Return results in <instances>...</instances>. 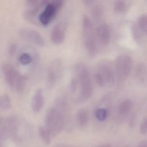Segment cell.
I'll list each match as a JSON object with an SVG mask.
<instances>
[{
  "instance_id": "1",
  "label": "cell",
  "mask_w": 147,
  "mask_h": 147,
  "mask_svg": "<svg viewBox=\"0 0 147 147\" xmlns=\"http://www.w3.org/2000/svg\"><path fill=\"white\" fill-rule=\"evenodd\" d=\"M82 34L84 48L90 56H94L98 51V41L95 29L91 19L86 15L82 18Z\"/></svg>"
},
{
  "instance_id": "2",
  "label": "cell",
  "mask_w": 147,
  "mask_h": 147,
  "mask_svg": "<svg viewBox=\"0 0 147 147\" xmlns=\"http://www.w3.org/2000/svg\"><path fill=\"white\" fill-rule=\"evenodd\" d=\"M75 73L80 87V95L84 99L91 97L93 92V86L90 72L83 64L79 63L75 67Z\"/></svg>"
},
{
  "instance_id": "3",
  "label": "cell",
  "mask_w": 147,
  "mask_h": 147,
  "mask_svg": "<svg viewBox=\"0 0 147 147\" xmlns=\"http://www.w3.org/2000/svg\"><path fill=\"white\" fill-rule=\"evenodd\" d=\"M64 0H52L38 16V21L43 26H47L56 18L62 7Z\"/></svg>"
},
{
  "instance_id": "4",
  "label": "cell",
  "mask_w": 147,
  "mask_h": 147,
  "mask_svg": "<svg viewBox=\"0 0 147 147\" xmlns=\"http://www.w3.org/2000/svg\"><path fill=\"white\" fill-rule=\"evenodd\" d=\"M63 75V64L59 59L53 60L47 68V86L52 88L61 79Z\"/></svg>"
},
{
  "instance_id": "5",
  "label": "cell",
  "mask_w": 147,
  "mask_h": 147,
  "mask_svg": "<svg viewBox=\"0 0 147 147\" xmlns=\"http://www.w3.org/2000/svg\"><path fill=\"white\" fill-rule=\"evenodd\" d=\"M133 61L127 55H119L115 61V67L117 75L120 78H126L131 73Z\"/></svg>"
},
{
  "instance_id": "6",
  "label": "cell",
  "mask_w": 147,
  "mask_h": 147,
  "mask_svg": "<svg viewBox=\"0 0 147 147\" xmlns=\"http://www.w3.org/2000/svg\"><path fill=\"white\" fill-rule=\"evenodd\" d=\"M19 34L24 39L38 46L42 47L45 45V41L42 36L34 30L26 28L21 29L19 32Z\"/></svg>"
},
{
  "instance_id": "7",
  "label": "cell",
  "mask_w": 147,
  "mask_h": 147,
  "mask_svg": "<svg viewBox=\"0 0 147 147\" xmlns=\"http://www.w3.org/2000/svg\"><path fill=\"white\" fill-rule=\"evenodd\" d=\"M2 71L6 83L14 88L15 83L19 73L15 67L9 63H4L2 65Z\"/></svg>"
},
{
  "instance_id": "8",
  "label": "cell",
  "mask_w": 147,
  "mask_h": 147,
  "mask_svg": "<svg viewBox=\"0 0 147 147\" xmlns=\"http://www.w3.org/2000/svg\"><path fill=\"white\" fill-rule=\"evenodd\" d=\"M95 29L98 42L102 45H107L111 38V30L109 25L102 23L99 25Z\"/></svg>"
},
{
  "instance_id": "9",
  "label": "cell",
  "mask_w": 147,
  "mask_h": 147,
  "mask_svg": "<svg viewBox=\"0 0 147 147\" xmlns=\"http://www.w3.org/2000/svg\"><path fill=\"white\" fill-rule=\"evenodd\" d=\"M44 98L42 89H37L34 93L31 100V109L34 113H39L42 109Z\"/></svg>"
},
{
  "instance_id": "10",
  "label": "cell",
  "mask_w": 147,
  "mask_h": 147,
  "mask_svg": "<svg viewBox=\"0 0 147 147\" xmlns=\"http://www.w3.org/2000/svg\"><path fill=\"white\" fill-rule=\"evenodd\" d=\"M65 33L64 28L60 24L56 25L52 29L51 33V40L56 45L63 43L65 39Z\"/></svg>"
},
{
  "instance_id": "11",
  "label": "cell",
  "mask_w": 147,
  "mask_h": 147,
  "mask_svg": "<svg viewBox=\"0 0 147 147\" xmlns=\"http://www.w3.org/2000/svg\"><path fill=\"white\" fill-rule=\"evenodd\" d=\"M99 72H100L104 76L107 83H113L115 81V75L113 70L108 64L106 63H101L99 65Z\"/></svg>"
},
{
  "instance_id": "12",
  "label": "cell",
  "mask_w": 147,
  "mask_h": 147,
  "mask_svg": "<svg viewBox=\"0 0 147 147\" xmlns=\"http://www.w3.org/2000/svg\"><path fill=\"white\" fill-rule=\"evenodd\" d=\"M89 119V113L86 109L82 108L78 110L76 114V121L79 126L86 127L88 124Z\"/></svg>"
},
{
  "instance_id": "13",
  "label": "cell",
  "mask_w": 147,
  "mask_h": 147,
  "mask_svg": "<svg viewBox=\"0 0 147 147\" xmlns=\"http://www.w3.org/2000/svg\"><path fill=\"white\" fill-rule=\"evenodd\" d=\"M38 135L42 142L47 145H50L51 143L52 135L48 130V129L45 126H41L38 127Z\"/></svg>"
},
{
  "instance_id": "14",
  "label": "cell",
  "mask_w": 147,
  "mask_h": 147,
  "mask_svg": "<svg viewBox=\"0 0 147 147\" xmlns=\"http://www.w3.org/2000/svg\"><path fill=\"white\" fill-rule=\"evenodd\" d=\"M11 107V101L10 96L6 94L0 95V111H6Z\"/></svg>"
},
{
  "instance_id": "15",
  "label": "cell",
  "mask_w": 147,
  "mask_h": 147,
  "mask_svg": "<svg viewBox=\"0 0 147 147\" xmlns=\"http://www.w3.org/2000/svg\"><path fill=\"white\" fill-rule=\"evenodd\" d=\"M132 107V102L130 99H125L123 100L118 107L119 113L123 115L129 114Z\"/></svg>"
},
{
  "instance_id": "16",
  "label": "cell",
  "mask_w": 147,
  "mask_h": 147,
  "mask_svg": "<svg viewBox=\"0 0 147 147\" xmlns=\"http://www.w3.org/2000/svg\"><path fill=\"white\" fill-rule=\"evenodd\" d=\"M26 80V77L25 75H22L20 74H18L14 87L17 92L21 93L24 90Z\"/></svg>"
},
{
  "instance_id": "17",
  "label": "cell",
  "mask_w": 147,
  "mask_h": 147,
  "mask_svg": "<svg viewBox=\"0 0 147 147\" xmlns=\"http://www.w3.org/2000/svg\"><path fill=\"white\" fill-rule=\"evenodd\" d=\"M137 26L141 32L147 34V14H142L138 17Z\"/></svg>"
},
{
  "instance_id": "18",
  "label": "cell",
  "mask_w": 147,
  "mask_h": 147,
  "mask_svg": "<svg viewBox=\"0 0 147 147\" xmlns=\"http://www.w3.org/2000/svg\"><path fill=\"white\" fill-rule=\"evenodd\" d=\"M127 9V4L123 0H117L114 4V10L115 13L121 14Z\"/></svg>"
},
{
  "instance_id": "19",
  "label": "cell",
  "mask_w": 147,
  "mask_h": 147,
  "mask_svg": "<svg viewBox=\"0 0 147 147\" xmlns=\"http://www.w3.org/2000/svg\"><path fill=\"white\" fill-rule=\"evenodd\" d=\"M18 60L22 65H27L33 61V57L29 53L25 52L20 55Z\"/></svg>"
},
{
  "instance_id": "20",
  "label": "cell",
  "mask_w": 147,
  "mask_h": 147,
  "mask_svg": "<svg viewBox=\"0 0 147 147\" xmlns=\"http://www.w3.org/2000/svg\"><path fill=\"white\" fill-rule=\"evenodd\" d=\"M103 14V9L100 5H96L92 10V16L95 20L100 19Z\"/></svg>"
},
{
  "instance_id": "21",
  "label": "cell",
  "mask_w": 147,
  "mask_h": 147,
  "mask_svg": "<svg viewBox=\"0 0 147 147\" xmlns=\"http://www.w3.org/2000/svg\"><path fill=\"white\" fill-rule=\"evenodd\" d=\"M95 117L100 121H103L106 119L107 115V113L106 109L103 108H99L95 112Z\"/></svg>"
},
{
  "instance_id": "22",
  "label": "cell",
  "mask_w": 147,
  "mask_h": 147,
  "mask_svg": "<svg viewBox=\"0 0 147 147\" xmlns=\"http://www.w3.org/2000/svg\"><path fill=\"white\" fill-rule=\"evenodd\" d=\"M8 136L5 123L0 129V147H5V142Z\"/></svg>"
},
{
  "instance_id": "23",
  "label": "cell",
  "mask_w": 147,
  "mask_h": 147,
  "mask_svg": "<svg viewBox=\"0 0 147 147\" xmlns=\"http://www.w3.org/2000/svg\"><path fill=\"white\" fill-rule=\"evenodd\" d=\"M94 78L96 83L100 87H104L107 83L103 75L99 71L95 74Z\"/></svg>"
},
{
  "instance_id": "24",
  "label": "cell",
  "mask_w": 147,
  "mask_h": 147,
  "mask_svg": "<svg viewBox=\"0 0 147 147\" xmlns=\"http://www.w3.org/2000/svg\"><path fill=\"white\" fill-rule=\"evenodd\" d=\"M131 29H132V33H133V36L134 37V38L136 41H139L141 38V33L140 32V31H141L140 29L138 28L137 25H135L132 26Z\"/></svg>"
},
{
  "instance_id": "25",
  "label": "cell",
  "mask_w": 147,
  "mask_h": 147,
  "mask_svg": "<svg viewBox=\"0 0 147 147\" xmlns=\"http://www.w3.org/2000/svg\"><path fill=\"white\" fill-rule=\"evenodd\" d=\"M78 81L76 78H72L71 79L69 84V88L72 93H75L78 85Z\"/></svg>"
},
{
  "instance_id": "26",
  "label": "cell",
  "mask_w": 147,
  "mask_h": 147,
  "mask_svg": "<svg viewBox=\"0 0 147 147\" xmlns=\"http://www.w3.org/2000/svg\"><path fill=\"white\" fill-rule=\"evenodd\" d=\"M140 131L141 134H147V117H145L142 121Z\"/></svg>"
},
{
  "instance_id": "27",
  "label": "cell",
  "mask_w": 147,
  "mask_h": 147,
  "mask_svg": "<svg viewBox=\"0 0 147 147\" xmlns=\"http://www.w3.org/2000/svg\"><path fill=\"white\" fill-rule=\"evenodd\" d=\"M82 1L84 5L86 6H89L92 4L95 1V0H82Z\"/></svg>"
},
{
  "instance_id": "28",
  "label": "cell",
  "mask_w": 147,
  "mask_h": 147,
  "mask_svg": "<svg viewBox=\"0 0 147 147\" xmlns=\"http://www.w3.org/2000/svg\"><path fill=\"white\" fill-rule=\"evenodd\" d=\"M39 0H26V2L30 6H34L37 4Z\"/></svg>"
},
{
  "instance_id": "29",
  "label": "cell",
  "mask_w": 147,
  "mask_h": 147,
  "mask_svg": "<svg viewBox=\"0 0 147 147\" xmlns=\"http://www.w3.org/2000/svg\"><path fill=\"white\" fill-rule=\"evenodd\" d=\"M137 147H147V140H144L140 142Z\"/></svg>"
},
{
  "instance_id": "30",
  "label": "cell",
  "mask_w": 147,
  "mask_h": 147,
  "mask_svg": "<svg viewBox=\"0 0 147 147\" xmlns=\"http://www.w3.org/2000/svg\"><path fill=\"white\" fill-rule=\"evenodd\" d=\"M15 50H16L15 45H11V47H10V48L9 49V53L12 55L15 52Z\"/></svg>"
},
{
  "instance_id": "31",
  "label": "cell",
  "mask_w": 147,
  "mask_h": 147,
  "mask_svg": "<svg viewBox=\"0 0 147 147\" xmlns=\"http://www.w3.org/2000/svg\"><path fill=\"white\" fill-rule=\"evenodd\" d=\"M53 147H69L67 145H65L64 144H56L55 145H54Z\"/></svg>"
},
{
  "instance_id": "32",
  "label": "cell",
  "mask_w": 147,
  "mask_h": 147,
  "mask_svg": "<svg viewBox=\"0 0 147 147\" xmlns=\"http://www.w3.org/2000/svg\"><path fill=\"white\" fill-rule=\"evenodd\" d=\"M99 147H111V145L110 144H102Z\"/></svg>"
},
{
  "instance_id": "33",
  "label": "cell",
  "mask_w": 147,
  "mask_h": 147,
  "mask_svg": "<svg viewBox=\"0 0 147 147\" xmlns=\"http://www.w3.org/2000/svg\"><path fill=\"white\" fill-rule=\"evenodd\" d=\"M3 119L1 117H0V129L1 128V127L2 126V125H3Z\"/></svg>"
},
{
  "instance_id": "34",
  "label": "cell",
  "mask_w": 147,
  "mask_h": 147,
  "mask_svg": "<svg viewBox=\"0 0 147 147\" xmlns=\"http://www.w3.org/2000/svg\"><path fill=\"white\" fill-rule=\"evenodd\" d=\"M123 147H127V146H123Z\"/></svg>"
}]
</instances>
